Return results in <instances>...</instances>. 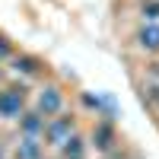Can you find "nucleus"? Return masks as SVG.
<instances>
[{
  "label": "nucleus",
  "mask_w": 159,
  "mask_h": 159,
  "mask_svg": "<svg viewBox=\"0 0 159 159\" xmlns=\"http://www.w3.org/2000/svg\"><path fill=\"white\" fill-rule=\"evenodd\" d=\"M83 102H86L96 115H102L105 121H111V118L118 115V102L108 96V92H96V96H92V92H83Z\"/></svg>",
  "instance_id": "obj_1"
},
{
  "label": "nucleus",
  "mask_w": 159,
  "mask_h": 159,
  "mask_svg": "<svg viewBox=\"0 0 159 159\" xmlns=\"http://www.w3.org/2000/svg\"><path fill=\"white\" fill-rule=\"evenodd\" d=\"M22 89H3L0 92V118L3 121H13V118H19V111H22Z\"/></svg>",
  "instance_id": "obj_2"
},
{
  "label": "nucleus",
  "mask_w": 159,
  "mask_h": 159,
  "mask_svg": "<svg viewBox=\"0 0 159 159\" xmlns=\"http://www.w3.org/2000/svg\"><path fill=\"white\" fill-rule=\"evenodd\" d=\"M61 105H64V96H61L54 86H48V89L38 92V111H42L45 118H48V115H57Z\"/></svg>",
  "instance_id": "obj_3"
},
{
  "label": "nucleus",
  "mask_w": 159,
  "mask_h": 159,
  "mask_svg": "<svg viewBox=\"0 0 159 159\" xmlns=\"http://www.w3.org/2000/svg\"><path fill=\"white\" fill-rule=\"evenodd\" d=\"M42 134H48V143H64V140L73 134V121H70V118H57V121L48 124Z\"/></svg>",
  "instance_id": "obj_4"
},
{
  "label": "nucleus",
  "mask_w": 159,
  "mask_h": 159,
  "mask_svg": "<svg viewBox=\"0 0 159 159\" xmlns=\"http://www.w3.org/2000/svg\"><path fill=\"white\" fill-rule=\"evenodd\" d=\"M137 42H140V48H147V51H159V25H147V29H140Z\"/></svg>",
  "instance_id": "obj_5"
},
{
  "label": "nucleus",
  "mask_w": 159,
  "mask_h": 159,
  "mask_svg": "<svg viewBox=\"0 0 159 159\" xmlns=\"http://www.w3.org/2000/svg\"><path fill=\"white\" fill-rule=\"evenodd\" d=\"M22 130H25L29 137H38V134L45 130V118H42V115H25V118H22Z\"/></svg>",
  "instance_id": "obj_6"
},
{
  "label": "nucleus",
  "mask_w": 159,
  "mask_h": 159,
  "mask_svg": "<svg viewBox=\"0 0 159 159\" xmlns=\"http://www.w3.org/2000/svg\"><path fill=\"white\" fill-rule=\"evenodd\" d=\"M92 140H96V147H111V143H115V130H111V124H99L96 130H92Z\"/></svg>",
  "instance_id": "obj_7"
},
{
  "label": "nucleus",
  "mask_w": 159,
  "mask_h": 159,
  "mask_svg": "<svg viewBox=\"0 0 159 159\" xmlns=\"http://www.w3.org/2000/svg\"><path fill=\"white\" fill-rule=\"evenodd\" d=\"M86 153V147H83V140H80V137H67V140H64L61 143V156H83Z\"/></svg>",
  "instance_id": "obj_8"
},
{
  "label": "nucleus",
  "mask_w": 159,
  "mask_h": 159,
  "mask_svg": "<svg viewBox=\"0 0 159 159\" xmlns=\"http://www.w3.org/2000/svg\"><path fill=\"white\" fill-rule=\"evenodd\" d=\"M16 70H22V73H29V76H35V73H42V61H35V57H16Z\"/></svg>",
  "instance_id": "obj_9"
},
{
  "label": "nucleus",
  "mask_w": 159,
  "mask_h": 159,
  "mask_svg": "<svg viewBox=\"0 0 159 159\" xmlns=\"http://www.w3.org/2000/svg\"><path fill=\"white\" fill-rule=\"evenodd\" d=\"M19 156H42V147H38V140L25 134V140H22V147H19Z\"/></svg>",
  "instance_id": "obj_10"
},
{
  "label": "nucleus",
  "mask_w": 159,
  "mask_h": 159,
  "mask_svg": "<svg viewBox=\"0 0 159 159\" xmlns=\"http://www.w3.org/2000/svg\"><path fill=\"white\" fill-rule=\"evenodd\" d=\"M143 16H147V19H159V0L143 3Z\"/></svg>",
  "instance_id": "obj_11"
},
{
  "label": "nucleus",
  "mask_w": 159,
  "mask_h": 159,
  "mask_svg": "<svg viewBox=\"0 0 159 159\" xmlns=\"http://www.w3.org/2000/svg\"><path fill=\"white\" fill-rule=\"evenodd\" d=\"M7 54H10V45L3 42V38H0V57H7Z\"/></svg>",
  "instance_id": "obj_12"
}]
</instances>
